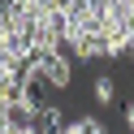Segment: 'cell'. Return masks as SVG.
Here are the masks:
<instances>
[{"label": "cell", "instance_id": "6da1fadb", "mask_svg": "<svg viewBox=\"0 0 134 134\" xmlns=\"http://www.w3.org/2000/svg\"><path fill=\"white\" fill-rule=\"evenodd\" d=\"M30 130L35 134H65V117L56 104H39L35 113H30Z\"/></svg>", "mask_w": 134, "mask_h": 134}, {"label": "cell", "instance_id": "7a4b0ae2", "mask_svg": "<svg viewBox=\"0 0 134 134\" xmlns=\"http://www.w3.org/2000/svg\"><path fill=\"white\" fill-rule=\"evenodd\" d=\"M91 91H95V99H99V104H113V99H117L113 78H95V87H91Z\"/></svg>", "mask_w": 134, "mask_h": 134}]
</instances>
